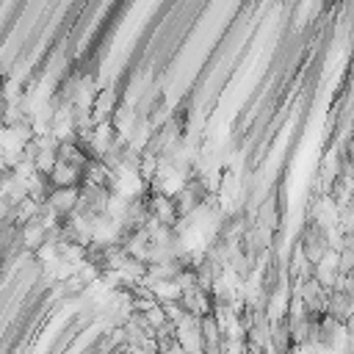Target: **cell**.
<instances>
[{"instance_id":"1","label":"cell","mask_w":354,"mask_h":354,"mask_svg":"<svg viewBox=\"0 0 354 354\" xmlns=\"http://www.w3.org/2000/svg\"><path fill=\"white\" fill-rule=\"evenodd\" d=\"M301 254L310 266H318L326 254H329V243H326V232L321 230V224H307L301 232Z\"/></svg>"}]
</instances>
